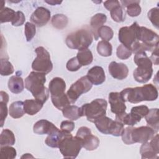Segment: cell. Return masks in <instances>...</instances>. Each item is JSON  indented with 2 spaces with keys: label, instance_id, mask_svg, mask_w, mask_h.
<instances>
[{
  "label": "cell",
  "instance_id": "cell-2",
  "mask_svg": "<svg viewBox=\"0 0 159 159\" xmlns=\"http://www.w3.org/2000/svg\"><path fill=\"white\" fill-rule=\"evenodd\" d=\"M46 82L45 74L32 71L25 79V87L30 91L35 99L43 104L49 97V90L44 86Z\"/></svg>",
  "mask_w": 159,
  "mask_h": 159
},
{
  "label": "cell",
  "instance_id": "cell-52",
  "mask_svg": "<svg viewBox=\"0 0 159 159\" xmlns=\"http://www.w3.org/2000/svg\"><path fill=\"white\" fill-rule=\"evenodd\" d=\"M45 2L52 6L60 4L62 2V1H45Z\"/></svg>",
  "mask_w": 159,
  "mask_h": 159
},
{
  "label": "cell",
  "instance_id": "cell-1",
  "mask_svg": "<svg viewBox=\"0 0 159 159\" xmlns=\"http://www.w3.org/2000/svg\"><path fill=\"white\" fill-rule=\"evenodd\" d=\"M120 94L125 102L136 104L145 101H155L158 98V93L154 85L147 84L140 87L127 88L124 89Z\"/></svg>",
  "mask_w": 159,
  "mask_h": 159
},
{
  "label": "cell",
  "instance_id": "cell-39",
  "mask_svg": "<svg viewBox=\"0 0 159 159\" xmlns=\"http://www.w3.org/2000/svg\"><path fill=\"white\" fill-rule=\"evenodd\" d=\"M98 35L99 37L102 39V40L109 41L113 37L114 32L110 27L102 25L98 29Z\"/></svg>",
  "mask_w": 159,
  "mask_h": 159
},
{
  "label": "cell",
  "instance_id": "cell-17",
  "mask_svg": "<svg viewBox=\"0 0 159 159\" xmlns=\"http://www.w3.org/2000/svg\"><path fill=\"white\" fill-rule=\"evenodd\" d=\"M65 89V81L60 77L53 78L49 83L48 90L51 97H57L64 94Z\"/></svg>",
  "mask_w": 159,
  "mask_h": 159
},
{
  "label": "cell",
  "instance_id": "cell-25",
  "mask_svg": "<svg viewBox=\"0 0 159 159\" xmlns=\"http://www.w3.org/2000/svg\"><path fill=\"white\" fill-rule=\"evenodd\" d=\"M9 89L14 94L20 93L24 89L23 79L17 75L10 77L7 83Z\"/></svg>",
  "mask_w": 159,
  "mask_h": 159
},
{
  "label": "cell",
  "instance_id": "cell-48",
  "mask_svg": "<svg viewBox=\"0 0 159 159\" xmlns=\"http://www.w3.org/2000/svg\"><path fill=\"white\" fill-rule=\"evenodd\" d=\"M75 128V124L71 120H63L60 125V129L66 132H70L73 130Z\"/></svg>",
  "mask_w": 159,
  "mask_h": 159
},
{
  "label": "cell",
  "instance_id": "cell-29",
  "mask_svg": "<svg viewBox=\"0 0 159 159\" xmlns=\"http://www.w3.org/2000/svg\"><path fill=\"white\" fill-rule=\"evenodd\" d=\"M16 142V138L14 133L9 129H4L1 132L0 136V145L4 146H11L14 145Z\"/></svg>",
  "mask_w": 159,
  "mask_h": 159
},
{
  "label": "cell",
  "instance_id": "cell-45",
  "mask_svg": "<svg viewBox=\"0 0 159 159\" xmlns=\"http://www.w3.org/2000/svg\"><path fill=\"white\" fill-rule=\"evenodd\" d=\"M82 66L79 63L76 57H73L70 59L66 63V69L70 71H78Z\"/></svg>",
  "mask_w": 159,
  "mask_h": 159
},
{
  "label": "cell",
  "instance_id": "cell-14",
  "mask_svg": "<svg viewBox=\"0 0 159 159\" xmlns=\"http://www.w3.org/2000/svg\"><path fill=\"white\" fill-rule=\"evenodd\" d=\"M108 99L111 106V110L112 112L116 115L125 112L126 106L125 104V101L122 99L120 93H110L108 96Z\"/></svg>",
  "mask_w": 159,
  "mask_h": 159
},
{
  "label": "cell",
  "instance_id": "cell-11",
  "mask_svg": "<svg viewBox=\"0 0 159 159\" xmlns=\"http://www.w3.org/2000/svg\"><path fill=\"white\" fill-rule=\"evenodd\" d=\"M158 134L154 135L150 142L143 143L140 147V153L142 159H153L158 158Z\"/></svg>",
  "mask_w": 159,
  "mask_h": 159
},
{
  "label": "cell",
  "instance_id": "cell-51",
  "mask_svg": "<svg viewBox=\"0 0 159 159\" xmlns=\"http://www.w3.org/2000/svg\"><path fill=\"white\" fill-rule=\"evenodd\" d=\"M0 96H1V101L7 103L9 101V95L7 93L3 91H1L0 92Z\"/></svg>",
  "mask_w": 159,
  "mask_h": 159
},
{
  "label": "cell",
  "instance_id": "cell-8",
  "mask_svg": "<svg viewBox=\"0 0 159 159\" xmlns=\"http://www.w3.org/2000/svg\"><path fill=\"white\" fill-rule=\"evenodd\" d=\"M98 130L104 134H111L113 136H121L124 129V124L113 120L111 118L104 116L94 122Z\"/></svg>",
  "mask_w": 159,
  "mask_h": 159
},
{
  "label": "cell",
  "instance_id": "cell-16",
  "mask_svg": "<svg viewBox=\"0 0 159 159\" xmlns=\"http://www.w3.org/2000/svg\"><path fill=\"white\" fill-rule=\"evenodd\" d=\"M58 130L59 129L52 122L45 119L38 120L35 123L33 127L34 132L39 135H50Z\"/></svg>",
  "mask_w": 159,
  "mask_h": 159
},
{
  "label": "cell",
  "instance_id": "cell-41",
  "mask_svg": "<svg viewBox=\"0 0 159 159\" xmlns=\"http://www.w3.org/2000/svg\"><path fill=\"white\" fill-rule=\"evenodd\" d=\"M0 152L2 158L14 159L16 157L17 155L16 149L11 146L1 147Z\"/></svg>",
  "mask_w": 159,
  "mask_h": 159
},
{
  "label": "cell",
  "instance_id": "cell-20",
  "mask_svg": "<svg viewBox=\"0 0 159 159\" xmlns=\"http://www.w3.org/2000/svg\"><path fill=\"white\" fill-rule=\"evenodd\" d=\"M107 20V16L106 14L102 13H98L93 16L90 21V25L91 28V32L93 35L94 36V39L96 40L98 39V29L102 26V25L106 23Z\"/></svg>",
  "mask_w": 159,
  "mask_h": 159
},
{
  "label": "cell",
  "instance_id": "cell-30",
  "mask_svg": "<svg viewBox=\"0 0 159 159\" xmlns=\"http://www.w3.org/2000/svg\"><path fill=\"white\" fill-rule=\"evenodd\" d=\"M76 58L81 66H87L91 64L93 60V53L88 48L79 50Z\"/></svg>",
  "mask_w": 159,
  "mask_h": 159
},
{
  "label": "cell",
  "instance_id": "cell-27",
  "mask_svg": "<svg viewBox=\"0 0 159 159\" xmlns=\"http://www.w3.org/2000/svg\"><path fill=\"white\" fill-rule=\"evenodd\" d=\"M63 116L71 120H76L81 116V107L75 105H69L62 110Z\"/></svg>",
  "mask_w": 159,
  "mask_h": 159
},
{
  "label": "cell",
  "instance_id": "cell-9",
  "mask_svg": "<svg viewBox=\"0 0 159 159\" xmlns=\"http://www.w3.org/2000/svg\"><path fill=\"white\" fill-rule=\"evenodd\" d=\"M139 30L140 26L136 22H134L130 26L121 27L118 34L119 40L122 45L131 50L132 45L139 41Z\"/></svg>",
  "mask_w": 159,
  "mask_h": 159
},
{
  "label": "cell",
  "instance_id": "cell-26",
  "mask_svg": "<svg viewBox=\"0 0 159 159\" xmlns=\"http://www.w3.org/2000/svg\"><path fill=\"white\" fill-rule=\"evenodd\" d=\"M147 125L152 127L156 132L159 129V119H158V109L154 108L149 109L147 114L145 116Z\"/></svg>",
  "mask_w": 159,
  "mask_h": 159
},
{
  "label": "cell",
  "instance_id": "cell-34",
  "mask_svg": "<svg viewBox=\"0 0 159 159\" xmlns=\"http://www.w3.org/2000/svg\"><path fill=\"white\" fill-rule=\"evenodd\" d=\"M116 120L122 123L124 125L133 126L137 124L139 122L132 116L130 113H126L125 112L116 115Z\"/></svg>",
  "mask_w": 159,
  "mask_h": 159
},
{
  "label": "cell",
  "instance_id": "cell-5",
  "mask_svg": "<svg viewBox=\"0 0 159 159\" xmlns=\"http://www.w3.org/2000/svg\"><path fill=\"white\" fill-rule=\"evenodd\" d=\"M107 106L105 99H96L81 107V116H86L88 121L94 123L97 119L106 116Z\"/></svg>",
  "mask_w": 159,
  "mask_h": 159
},
{
  "label": "cell",
  "instance_id": "cell-36",
  "mask_svg": "<svg viewBox=\"0 0 159 159\" xmlns=\"http://www.w3.org/2000/svg\"><path fill=\"white\" fill-rule=\"evenodd\" d=\"M111 16L112 19L116 22H122L125 20V12L124 10V7L119 4L115 6L110 11Z\"/></svg>",
  "mask_w": 159,
  "mask_h": 159
},
{
  "label": "cell",
  "instance_id": "cell-42",
  "mask_svg": "<svg viewBox=\"0 0 159 159\" xmlns=\"http://www.w3.org/2000/svg\"><path fill=\"white\" fill-rule=\"evenodd\" d=\"M24 33L27 41H31V40L34 38L36 33L35 25L31 22H26L24 27Z\"/></svg>",
  "mask_w": 159,
  "mask_h": 159
},
{
  "label": "cell",
  "instance_id": "cell-12",
  "mask_svg": "<svg viewBox=\"0 0 159 159\" xmlns=\"http://www.w3.org/2000/svg\"><path fill=\"white\" fill-rule=\"evenodd\" d=\"M138 40L154 50L158 45L159 37L152 30L143 26H140Z\"/></svg>",
  "mask_w": 159,
  "mask_h": 159
},
{
  "label": "cell",
  "instance_id": "cell-44",
  "mask_svg": "<svg viewBox=\"0 0 159 159\" xmlns=\"http://www.w3.org/2000/svg\"><path fill=\"white\" fill-rule=\"evenodd\" d=\"M158 15L159 9L158 7L151 9L147 14L148 18L152 23L153 26H155L157 29H158Z\"/></svg>",
  "mask_w": 159,
  "mask_h": 159
},
{
  "label": "cell",
  "instance_id": "cell-40",
  "mask_svg": "<svg viewBox=\"0 0 159 159\" xmlns=\"http://www.w3.org/2000/svg\"><path fill=\"white\" fill-rule=\"evenodd\" d=\"M1 75L2 76H8L14 71V66L7 59L1 58Z\"/></svg>",
  "mask_w": 159,
  "mask_h": 159
},
{
  "label": "cell",
  "instance_id": "cell-38",
  "mask_svg": "<svg viewBox=\"0 0 159 159\" xmlns=\"http://www.w3.org/2000/svg\"><path fill=\"white\" fill-rule=\"evenodd\" d=\"M149 111L148 107L145 105H141L133 107L131 109L130 114L139 122L142 118L144 117Z\"/></svg>",
  "mask_w": 159,
  "mask_h": 159
},
{
  "label": "cell",
  "instance_id": "cell-50",
  "mask_svg": "<svg viewBox=\"0 0 159 159\" xmlns=\"http://www.w3.org/2000/svg\"><path fill=\"white\" fill-rule=\"evenodd\" d=\"M120 4V2L119 1L114 0V1H106L104 2V6L108 10L111 11L112 8H114L115 6Z\"/></svg>",
  "mask_w": 159,
  "mask_h": 159
},
{
  "label": "cell",
  "instance_id": "cell-7",
  "mask_svg": "<svg viewBox=\"0 0 159 159\" xmlns=\"http://www.w3.org/2000/svg\"><path fill=\"white\" fill-rule=\"evenodd\" d=\"M35 52L36 58L32 62V68L35 71L44 74L49 73L53 69V63L48 52L43 47H38Z\"/></svg>",
  "mask_w": 159,
  "mask_h": 159
},
{
  "label": "cell",
  "instance_id": "cell-4",
  "mask_svg": "<svg viewBox=\"0 0 159 159\" xmlns=\"http://www.w3.org/2000/svg\"><path fill=\"white\" fill-rule=\"evenodd\" d=\"M93 40V34L88 29H80L73 32L66 37L65 43L71 49L81 50L87 49Z\"/></svg>",
  "mask_w": 159,
  "mask_h": 159
},
{
  "label": "cell",
  "instance_id": "cell-47",
  "mask_svg": "<svg viewBox=\"0 0 159 159\" xmlns=\"http://www.w3.org/2000/svg\"><path fill=\"white\" fill-rule=\"evenodd\" d=\"M7 116V103L0 102V117H1V127L4 125V122Z\"/></svg>",
  "mask_w": 159,
  "mask_h": 159
},
{
  "label": "cell",
  "instance_id": "cell-22",
  "mask_svg": "<svg viewBox=\"0 0 159 159\" xmlns=\"http://www.w3.org/2000/svg\"><path fill=\"white\" fill-rule=\"evenodd\" d=\"M82 142V146L86 150L93 151L96 150L99 145V139L89 132L80 139Z\"/></svg>",
  "mask_w": 159,
  "mask_h": 159
},
{
  "label": "cell",
  "instance_id": "cell-21",
  "mask_svg": "<svg viewBox=\"0 0 159 159\" xmlns=\"http://www.w3.org/2000/svg\"><path fill=\"white\" fill-rule=\"evenodd\" d=\"M70 132H66L61 130H58L50 135H48L45 140V144L52 148H58V145L61 140Z\"/></svg>",
  "mask_w": 159,
  "mask_h": 159
},
{
  "label": "cell",
  "instance_id": "cell-53",
  "mask_svg": "<svg viewBox=\"0 0 159 159\" xmlns=\"http://www.w3.org/2000/svg\"><path fill=\"white\" fill-rule=\"evenodd\" d=\"M34 158V157L29 153H25L21 157V158Z\"/></svg>",
  "mask_w": 159,
  "mask_h": 159
},
{
  "label": "cell",
  "instance_id": "cell-13",
  "mask_svg": "<svg viewBox=\"0 0 159 159\" xmlns=\"http://www.w3.org/2000/svg\"><path fill=\"white\" fill-rule=\"evenodd\" d=\"M50 19V11L44 7H37L32 14L30 20L35 26H44Z\"/></svg>",
  "mask_w": 159,
  "mask_h": 159
},
{
  "label": "cell",
  "instance_id": "cell-33",
  "mask_svg": "<svg viewBox=\"0 0 159 159\" xmlns=\"http://www.w3.org/2000/svg\"><path fill=\"white\" fill-rule=\"evenodd\" d=\"M97 52L101 56L109 57L112 55V45L108 41H99L97 45Z\"/></svg>",
  "mask_w": 159,
  "mask_h": 159
},
{
  "label": "cell",
  "instance_id": "cell-49",
  "mask_svg": "<svg viewBox=\"0 0 159 159\" xmlns=\"http://www.w3.org/2000/svg\"><path fill=\"white\" fill-rule=\"evenodd\" d=\"M150 60L152 63L155 65H158L159 63V57H158V45L156 47V48L153 51L152 55L150 57Z\"/></svg>",
  "mask_w": 159,
  "mask_h": 159
},
{
  "label": "cell",
  "instance_id": "cell-32",
  "mask_svg": "<svg viewBox=\"0 0 159 159\" xmlns=\"http://www.w3.org/2000/svg\"><path fill=\"white\" fill-rule=\"evenodd\" d=\"M51 100L53 106L58 110L61 111L71 104L67 95L65 93L60 96L51 97Z\"/></svg>",
  "mask_w": 159,
  "mask_h": 159
},
{
  "label": "cell",
  "instance_id": "cell-10",
  "mask_svg": "<svg viewBox=\"0 0 159 159\" xmlns=\"http://www.w3.org/2000/svg\"><path fill=\"white\" fill-rule=\"evenodd\" d=\"M92 86L93 84L86 76L81 77L72 84L67 91L66 95L70 102L74 104L82 94L88 92Z\"/></svg>",
  "mask_w": 159,
  "mask_h": 159
},
{
  "label": "cell",
  "instance_id": "cell-43",
  "mask_svg": "<svg viewBox=\"0 0 159 159\" xmlns=\"http://www.w3.org/2000/svg\"><path fill=\"white\" fill-rule=\"evenodd\" d=\"M132 53V52L130 49L128 48L124 45H120L116 51L117 57L121 60H126L129 58Z\"/></svg>",
  "mask_w": 159,
  "mask_h": 159
},
{
  "label": "cell",
  "instance_id": "cell-6",
  "mask_svg": "<svg viewBox=\"0 0 159 159\" xmlns=\"http://www.w3.org/2000/svg\"><path fill=\"white\" fill-rule=\"evenodd\" d=\"M82 142L77 137H73L71 133L65 137L60 142L58 148L64 158H75L81 151Z\"/></svg>",
  "mask_w": 159,
  "mask_h": 159
},
{
  "label": "cell",
  "instance_id": "cell-19",
  "mask_svg": "<svg viewBox=\"0 0 159 159\" xmlns=\"http://www.w3.org/2000/svg\"><path fill=\"white\" fill-rule=\"evenodd\" d=\"M153 74V68L147 66H137L133 72L134 80L140 83H147L152 77Z\"/></svg>",
  "mask_w": 159,
  "mask_h": 159
},
{
  "label": "cell",
  "instance_id": "cell-37",
  "mask_svg": "<svg viewBox=\"0 0 159 159\" xmlns=\"http://www.w3.org/2000/svg\"><path fill=\"white\" fill-rule=\"evenodd\" d=\"M16 12H15L13 9H10L9 7H3L1 8L0 11V21L1 23L5 22H12L16 17Z\"/></svg>",
  "mask_w": 159,
  "mask_h": 159
},
{
  "label": "cell",
  "instance_id": "cell-46",
  "mask_svg": "<svg viewBox=\"0 0 159 159\" xmlns=\"http://www.w3.org/2000/svg\"><path fill=\"white\" fill-rule=\"evenodd\" d=\"M25 20V16L22 11H17L14 20L11 22L13 26H20L22 25Z\"/></svg>",
  "mask_w": 159,
  "mask_h": 159
},
{
  "label": "cell",
  "instance_id": "cell-35",
  "mask_svg": "<svg viewBox=\"0 0 159 159\" xmlns=\"http://www.w3.org/2000/svg\"><path fill=\"white\" fill-rule=\"evenodd\" d=\"M134 60L137 66H143L152 67L153 63L145 52H139L135 53Z\"/></svg>",
  "mask_w": 159,
  "mask_h": 159
},
{
  "label": "cell",
  "instance_id": "cell-24",
  "mask_svg": "<svg viewBox=\"0 0 159 159\" xmlns=\"http://www.w3.org/2000/svg\"><path fill=\"white\" fill-rule=\"evenodd\" d=\"M140 1H120L122 6L126 7L127 13L130 17L138 16L141 13Z\"/></svg>",
  "mask_w": 159,
  "mask_h": 159
},
{
  "label": "cell",
  "instance_id": "cell-31",
  "mask_svg": "<svg viewBox=\"0 0 159 159\" xmlns=\"http://www.w3.org/2000/svg\"><path fill=\"white\" fill-rule=\"evenodd\" d=\"M51 22L53 27L61 30L67 26L68 19L65 15L57 14L52 17Z\"/></svg>",
  "mask_w": 159,
  "mask_h": 159
},
{
  "label": "cell",
  "instance_id": "cell-23",
  "mask_svg": "<svg viewBox=\"0 0 159 159\" xmlns=\"http://www.w3.org/2000/svg\"><path fill=\"white\" fill-rule=\"evenodd\" d=\"M43 103L37 99H27L24 101V109L28 115L34 116L42 108Z\"/></svg>",
  "mask_w": 159,
  "mask_h": 159
},
{
  "label": "cell",
  "instance_id": "cell-18",
  "mask_svg": "<svg viewBox=\"0 0 159 159\" xmlns=\"http://www.w3.org/2000/svg\"><path fill=\"white\" fill-rule=\"evenodd\" d=\"M88 80L93 84L99 85L103 83L106 80V75L103 68L99 66L92 67L86 75Z\"/></svg>",
  "mask_w": 159,
  "mask_h": 159
},
{
  "label": "cell",
  "instance_id": "cell-15",
  "mask_svg": "<svg viewBox=\"0 0 159 159\" xmlns=\"http://www.w3.org/2000/svg\"><path fill=\"white\" fill-rule=\"evenodd\" d=\"M110 75L115 79L122 80L127 78L129 73V68L126 65L122 63L112 61L108 66Z\"/></svg>",
  "mask_w": 159,
  "mask_h": 159
},
{
  "label": "cell",
  "instance_id": "cell-28",
  "mask_svg": "<svg viewBox=\"0 0 159 159\" xmlns=\"http://www.w3.org/2000/svg\"><path fill=\"white\" fill-rule=\"evenodd\" d=\"M9 112L10 116L14 119L22 117L25 113L24 109V102L21 101L13 102L9 106Z\"/></svg>",
  "mask_w": 159,
  "mask_h": 159
},
{
  "label": "cell",
  "instance_id": "cell-3",
  "mask_svg": "<svg viewBox=\"0 0 159 159\" xmlns=\"http://www.w3.org/2000/svg\"><path fill=\"white\" fill-rule=\"evenodd\" d=\"M155 131L149 126L133 127L132 126L125 128L121 137L123 142L127 145L135 143H145L150 140L155 135Z\"/></svg>",
  "mask_w": 159,
  "mask_h": 159
}]
</instances>
